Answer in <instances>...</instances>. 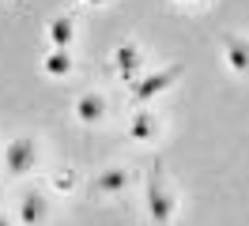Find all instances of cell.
Returning a JSON list of instances; mask_svg holds the SVG:
<instances>
[{"instance_id": "cell-2", "label": "cell", "mask_w": 249, "mask_h": 226, "mask_svg": "<svg viewBox=\"0 0 249 226\" xmlns=\"http://www.w3.org/2000/svg\"><path fill=\"white\" fill-rule=\"evenodd\" d=\"M178 75H181V64H166L162 72H151V75H143V79H136L132 83V102L143 105V102H151V98H159L162 90H170L178 83Z\"/></svg>"}, {"instance_id": "cell-6", "label": "cell", "mask_w": 249, "mask_h": 226, "mask_svg": "<svg viewBox=\"0 0 249 226\" xmlns=\"http://www.w3.org/2000/svg\"><path fill=\"white\" fill-rule=\"evenodd\" d=\"M124 185H128V170L113 166V170H102V174L91 181V192L94 196H117V192H124Z\"/></svg>"}, {"instance_id": "cell-10", "label": "cell", "mask_w": 249, "mask_h": 226, "mask_svg": "<svg viewBox=\"0 0 249 226\" xmlns=\"http://www.w3.org/2000/svg\"><path fill=\"white\" fill-rule=\"evenodd\" d=\"M113 64H117L121 79H136V75H140V49H136L132 42L117 45V53H113Z\"/></svg>"}, {"instance_id": "cell-13", "label": "cell", "mask_w": 249, "mask_h": 226, "mask_svg": "<svg viewBox=\"0 0 249 226\" xmlns=\"http://www.w3.org/2000/svg\"><path fill=\"white\" fill-rule=\"evenodd\" d=\"M0 226H12V223H8V219H4V215H0Z\"/></svg>"}, {"instance_id": "cell-11", "label": "cell", "mask_w": 249, "mask_h": 226, "mask_svg": "<svg viewBox=\"0 0 249 226\" xmlns=\"http://www.w3.org/2000/svg\"><path fill=\"white\" fill-rule=\"evenodd\" d=\"M42 68H46V75H53V79H64V75L72 72V57H68V49H49L46 57H42Z\"/></svg>"}, {"instance_id": "cell-4", "label": "cell", "mask_w": 249, "mask_h": 226, "mask_svg": "<svg viewBox=\"0 0 249 226\" xmlns=\"http://www.w3.org/2000/svg\"><path fill=\"white\" fill-rule=\"evenodd\" d=\"M223 57L234 75H249V38L242 34H223Z\"/></svg>"}, {"instance_id": "cell-12", "label": "cell", "mask_w": 249, "mask_h": 226, "mask_svg": "<svg viewBox=\"0 0 249 226\" xmlns=\"http://www.w3.org/2000/svg\"><path fill=\"white\" fill-rule=\"evenodd\" d=\"M53 185H57L61 192H68V189L76 185V170H57V174H53Z\"/></svg>"}, {"instance_id": "cell-8", "label": "cell", "mask_w": 249, "mask_h": 226, "mask_svg": "<svg viewBox=\"0 0 249 226\" xmlns=\"http://www.w3.org/2000/svg\"><path fill=\"white\" fill-rule=\"evenodd\" d=\"M128 136H132L136 143H151V139L159 136V117L147 113V109H136L132 121H128Z\"/></svg>"}, {"instance_id": "cell-7", "label": "cell", "mask_w": 249, "mask_h": 226, "mask_svg": "<svg viewBox=\"0 0 249 226\" xmlns=\"http://www.w3.org/2000/svg\"><path fill=\"white\" fill-rule=\"evenodd\" d=\"M46 42L53 49H68V45L76 42V23L68 19V15H57V19H49L46 27Z\"/></svg>"}, {"instance_id": "cell-9", "label": "cell", "mask_w": 249, "mask_h": 226, "mask_svg": "<svg viewBox=\"0 0 249 226\" xmlns=\"http://www.w3.org/2000/svg\"><path fill=\"white\" fill-rule=\"evenodd\" d=\"M102 117H106V98L102 94H79V102H76L79 124H98Z\"/></svg>"}, {"instance_id": "cell-14", "label": "cell", "mask_w": 249, "mask_h": 226, "mask_svg": "<svg viewBox=\"0 0 249 226\" xmlns=\"http://www.w3.org/2000/svg\"><path fill=\"white\" fill-rule=\"evenodd\" d=\"M178 4H193V0H178Z\"/></svg>"}, {"instance_id": "cell-1", "label": "cell", "mask_w": 249, "mask_h": 226, "mask_svg": "<svg viewBox=\"0 0 249 226\" xmlns=\"http://www.w3.org/2000/svg\"><path fill=\"white\" fill-rule=\"evenodd\" d=\"M143 204H147V219H151V226H170L174 223V196H170V189H166V177H162L159 166H151V174H147Z\"/></svg>"}, {"instance_id": "cell-15", "label": "cell", "mask_w": 249, "mask_h": 226, "mask_svg": "<svg viewBox=\"0 0 249 226\" xmlns=\"http://www.w3.org/2000/svg\"><path fill=\"white\" fill-rule=\"evenodd\" d=\"M87 4H98V0H87Z\"/></svg>"}, {"instance_id": "cell-3", "label": "cell", "mask_w": 249, "mask_h": 226, "mask_svg": "<svg viewBox=\"0 0 249 226\" xmlns=\"http://www.w3.org/2000/svg\"><path fill=\"white\" fill-rule=\"evenodd\" d=\"M34 158H38V143H34L31 136H19V139H12V143L4 147V166H8V174H16V177L31 174Z\"/></svg>"}, {"instance_id": "cell-5", "label": "cell", "mask_w": 249, "mask_h": 226, "mask_svg": "<svg viewBox=\"0 0 249 226\" xmlns=\"http://www.w3.org/2000/svg\"><path fill=\"white\" fill-rule=\"evenodd\" d=\"M46 219H49L46 192H23V200H19V223L23 226H42Z\"/></svg>"}]
</instances>
